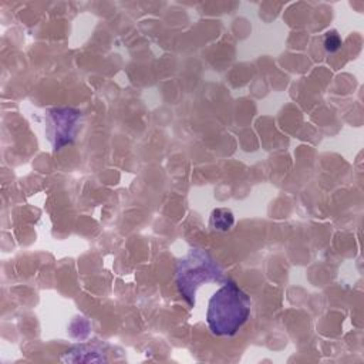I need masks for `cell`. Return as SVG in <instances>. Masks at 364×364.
<instances>
[{"mask_svg":"<svg viewBox=\"0 0 364 364\" xmlns=\"http://www.w3.org/2000/svg\"><path fill=\"white\" fill-rule=\"evenodd\" d=\"M51 125L54 128L53 132V142L55 149L61 148L63 145L73 141L77 122L80 119V114L70 108L54 109L51 111Z\"/></svg>","mask_w":364,"mask_h":364,"instance_id":"cell-3","label":"cell"},{"mask_svg":"<svg viewBox=\"0 0 364 364\" xmlns=\"http://www.w3.org/2000/svg\"><path fill=\"white\" fill-rule=\"evenodd\" d=\"M250 314V300L236 283L226 282L209 300L206 320L216 336H233Z\"/></svg>","mask_w":364,"mask_h":364,"instance_id":"cell-1","label":"cell"},{"mask_svg":"<svg viewBox=\"0 0 364 364\" xmlns=\"http://www.w3.org/2000/svg\"><path fill=\"white\" fill-rule=\"evenodd\" d=\"M212 226L218 230H228L233 225V213L228 209H216L210 216Z\"/></svg>","mask_w":364,"mask_h":364,"instance_id":"cell-4","label":"cell"},{"mask_svg":"<svg viewBox=\"0 0 364 364\" xmlns=\"http://www.w3.org/2000/svg\"><path fill=\"white\" fill-rule=\"evenodd\" d=\"M341 46V38L340 36L337 34V31H328L326 33L324 36V48L328 51V53H334L340 48Z\"/></svg>","mask_w":364,"mask_h":364,"instance_id":"cell-5","label":"cell"},{"mask_svg":"<svg viewBox=\"0 0 364 364\" xmlns=\"http://www.w3.org/2000/svg\"><path fill=\"white\" fill-rule=\"evenodd\" d=\"M222 270L213 259L202 250H192L179 262L176 270V283L181 294L192 306L195 303L196 289L205 282L222 280Z\"/></svg>","mask_w":364,"mask_h":364,"instance_id":"cell-2","label":"cell"}]
</instances>
